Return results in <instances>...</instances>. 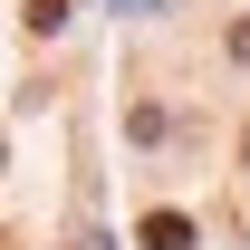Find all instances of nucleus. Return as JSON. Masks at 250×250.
<instances>
[{"label":"nucleus","instance_id":"1","mask_svg":"<svg viewBox=\"0 0 250 250\" xmlns=\"http://www.w3.org/2000/svg\"><path fill=\"white\" fill-rule=\"evenodd\" d=\"M145 250H192V221L183 212H145Z\"/></svg>","mask_w":250,"mask_h":250},{"label":"nucleus","instance_id":"2","mask_svg":"<svg viewBox=\"0 0 250 250\" xmlns=\"http://www.w3.org/2000/svg\"><path fill=\"white\" fill-rule=\"evenodd\" d=\"M29 29H39V39H58V29H67V0H29Z\"/></svg>","mask_w":250,"mask_h":250}]
</instances>
